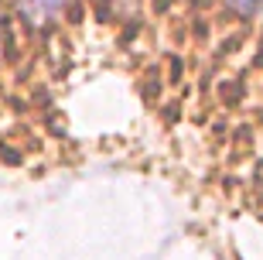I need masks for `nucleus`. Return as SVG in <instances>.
<instances>
[{
	"label": "nucleus",
	"mask_w": 263,
	"mask_h": 260,
	"mask_svg": "<svg viewBox=\"0 0 263 260\" xmlns=\"http://www.w3.org/2000/svg\"><path fill=\"white\" fill-rule=\"evenodd\" d=\"M62 4H65V0H17L21 14L28 18L31 28H45V24H51V21L62 14Z\"/></svg>",
	"instance_id": "nucleus-1"
},
{
	"label": "nucleus",
	"mask_w": 263,
	"mask_h": 260,
	"mask_svg": "<svg viewBox=\"0 0 263 260\" xmlns=\"http://www.w3.org/2000/svg\"><path fill=\"white\" fill-rule=\"evenodd\" d=\"M263 0H229V7L236 10V14H253V10H260Z\"/></svg>",
	"instance_id": "nucleus-2"
}]
</instances>
